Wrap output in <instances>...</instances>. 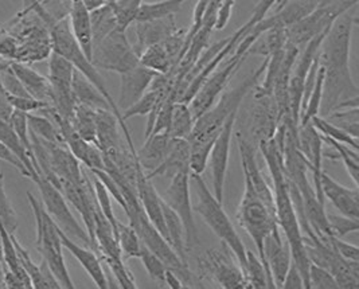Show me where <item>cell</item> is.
Masks as SVG:
<instances>
[{
	"instance_id": "obj_36",
	"label": "cell",
	"mask_w": 359,
	"mask_h": 289,
	"mask_svg": "<svg viewBox=\"0 0 359 289\" xmlns=\"http://www.w3.org/2000/svg\"><path fill=\"white\" fill-rule=\"evenodd\" d=\"M90 22H92L93 45H96L109 32H114V29H118L111 4H105L104 7L92 11Z\"/></svg>"
},
{
	"instance_id": "obj_5",
	"label": "cell",
	"mask_w": 359,
	"mask_h": 289,
	"mask_svg": "<svg viewBox=\"0 0 359 289\" xmlns=\"http://www.w3.org/2000/svg\"><path fill=\"white\" fill-rule=\"evenodd\" d=\"M27 199L33 210L36 224V240L35 246L41 253L42 258L49 264L51 272L57 277L62 288L74 289L76 285L72 281V277L66 268L64 257V245L60 237V229L50 217L43 203L38 201L33 194L27 191Z\"/></svg>"
},
{
	"instance_id": "obj_20",
	"label": "cell",
	"mask_w": 359,
	"mask_h": 289,
	"mask_svg": "<svg viewBox=\"0 0 359 289\" xmlns=\"http://www.w3.org/2000/svg\"><path fill=\"white\" fill-rule=\"evenodd\" d=\"M60 237H61L64 248L67 249L76 257V260L81 264L85 272L90 276V278L95 281V284L97 285L98 288H109V283H108V278H107L105 272L102 269L100 256H97L92 249H89V246L83 248V246H80L79 243H76V241H73L61 229H60Z\"/></svg>"
},
{
	"instance_id": "obj_35",
	"label": "cell",
	"mask_w": 359,
	"mask_h": 289,
	"mask_svg": "<svg viewBox=\"0 0 359 289\" xmlns=\"http://www.w3.org/2000/svg\"><path fill=\"white\" fill-rule=\"evenodd\" d=\"M96 111L95 108L77 104L74 108V116L72 120L73 129L83 140L96 145Z\"/></svg>"
},
{
	"instance_id": "obj_41",
	"label": "cell",
	"mask_w": 359,
	"mask_h": 289,
	"mask_svg": "<svg viewBox=\"0 0 359 289\" xmlns=\"http://www.w3.org/2000/svg\"><path fill=\"white\" fill-rule=\"evenodd\" d=\"M323 142L327 143L328 145H331L334 148V152H337L338 158L343 161V166L344 168L347 170L348 175L351 177L353 183L355 184V187H358L359 183V156L358 151H354L353 148L347 147V145L342 144V143H338L335 140H331V139H326L323 137Z\"/></svg>"
},
{
	"instance_id": "obj_54",
	"label": "cell",
	"mask_w": 359,
	"mask_h": 289,
	"mask_svg": "<svg viewBox=\"0 0 359 289\" xmlns=\"http://www.w3.org/2000/svg\"><path fill=\"white\" fill-rule=\"evenodd\" d=\"M0 161H6V163L11 164L13 167L17 168L18 171H19L23 177L32 179V175H30L29 170L26 168V166H25L22 161H19V158H18L17 155H15L7 145L3 144L1 142H0Z\"/></svg>"
},
{
	"instance_id": "obj_16",
	"label": "cell",
	"mask_w": 359,
	"mask_h": 289,
	"mask_svg": "<svg viewBox=\"0 0 359 289\" xmlns=\"http://www.w3.org/2000/svg\"><path fill=\"white\" fill-rule=\"evenodd\" d=\"M237 121V112H233L229 116L226 123L219 130L215 142L212 144V152L209 161L212 163V184H214V196L222 203L224 202V191L225 182L228 173L229 158H230V145L234 133V126Z\"/></svg>"
},
{
	"instance_id": "obj_59",
	"label": "cell",
	"mask_w": 359,
	"mask_h": 289,
	"mask_svg": "<svg viewBox=\"0 0 359 289\" xmlns=\"http://www.w3.org/2000/svg\"><path fill=\"white\" fill-rule=\"evenodd\" d=\"M0 288H6V285H4V271H3L1 262H0Z\"/></svg>"
},
{
	"instance_id": "obj_4",
	"label": "cell",
	"mask_w": 359,
	"mask_h": 289,
	"mask_svg": "<svg viewBox=\"0 0 359 289\" xmlns=\"http://www.w3.org/2000/svg\"><path fill=\"white\" fill-rule=\"evenodd\" d=\"M191 177L194 179L196 191L198 194V203L194 206V210L212 229V233L231 250L245 276L246 248L244 242L240 238L231 221L229 220L228 214L222 208V203L214 196V194L202 179V175L191 174Z\"/></svg>"
},
{
	"instance_id": "obj_31",
	"label": "cell",
	"mask_w": 359,
	"mask_h": 289,
	"mask_svg": "<svg viewBox=\"0 0 359 289\" xmlns=\"http://www.w3.org/2000/svg\"><path fill=\"white\" fill-rule=\"evenodd\" d=\"M139 64L155 72L156 74H170L175 69V64L167 48H164L163 42L144 48L139 55Z\"/></svg>"
},
{
	"instance_id": "obj_48",
	"label": "cell",
	"mask_w": 359,
	"mask_h": 289,
	"mask_svg": "<svg viewBox=\"0 0 359 289\" xmlns=\"http://www.w3.org/2000/svg\"><path fill=\"white\" fill-rule=\"evenodd\" d=\"M327 221L331 230V234L335 237L343 238L350 233L358 231L359 221L355 218L347 215H337V214H327Z\"/></svg>"
},
{
	"instance_id": "obj_8",
	"label": "cell",
	"mask_w": 359,
	"mask_h": 289,
	"mask_svg": "<svg viewBox=\"0 0 359 289\" xmlns=\"http://www.w3.org/2000/svg\"><path fill=\"white\" fill-rule=\"evenodd\" d=\"M244 194L237 208V220L259 250V258L262 262L264 241L268 234L278 226L276 214L265 206L246 177H244Z\"/></svg>"
},
{
	"instance_id": "obj_28",
	"label": "cell",
	"mask_w": 359,
	"mask_h": 289,
	"mask_svg": "<svg viewBox=\"0 0 359 289\" xmlns=\"http://www.w3.org/2000/svg\"><path fill=\"white\" fill-rule=\"evenodd\" d=\"M8 64L30 96L50 104V83L48 79L41 76L29 65L17 61H8Z\"/></svg>"
},
{
	"instance_id": "obj_38",
	"label": "cell",
	"mask_w": 359,
	"mask_h": 289,
	"mask_svg": "<svg viewBox=\"0 0 359 289\" xmlns=\"http://www.w3.org/2000/svg\"><path fill=\"white\" fill-rule=\"evenodd\" d=\"M311 124L323 137L347 145V147L353 148L354 151H359L358 139L348 135L346 130H343L339 127L334 126L331 121L327 120L326 117L316 116L311 120Z\"/></svg>"
},
{
	"instance_id": "obj_18",
	"label": "cell",
	"mask_w": 359,
	"mask_h": 289,
	"mask_svg": "<svg viewBox=\"0 0 359 289\" xmlns=\"http://www.w3.org/2000/svg\"><path fill=\"white\" fill-rule=\"evenodd\" d=\"M151 180L152 179H148L146 171L139 164L137 173H136V190H137L139 201L143 206V210L146 211L149 221L152 222V225L155 226L158 231L167 240L163 209H162V196L158 194Z\"/></svg>"
},
{
	"instance_id": "obj_51",
	"label": "cell",
	"mask_w": 359,
	"mask_h": 289,
	"mask_svg": "<svg viewBox=\"0 0 359 289\" xmlns=\"http://www.w3.org/2000/svg\"><path fill=\"white\" fill-rule=\"evenodd\" d=\"M19 43L13 35L0 34V58L6 61H17Z\"/></svg>"
},
{
	"instance_id": "obj_7",
	"label": "cell",
	"mask_w": 359,
	"mask_h": 289,
	"mask_svg": "<svg viewBox=\"0 0 359 289\" xmlns=\"http://www.w3.org/2000/svg\"><path fill=\"white\" fill-rule=\"evenodd\" d=\"M253 46V42L248 38H244L236 50L228 57V61L225 66L217 72H212V74L206 79V81L201 85L196 96L189 102V108L193 113L194 119H198L201 114L209 111L214 105L215 100L221 96V93L225 90L229 81L238 72V69L245 62L246 58L250 55V48Z\"/></svg>"
},
{
	"instance_id": "obj_17",
	"label": "cell",
	"mask_w": 359,
	"mask_h": 289,
	"mask_svg": "<svg viewBox=\"0 0 359 289\" xmlns=\"http://www.w3.org/2000/svg\"><path fill=\"white\" fill-rule=\"evenodd\" d=\"M155 76H156L155 72L149 70L140 64L135 66L131 70L120 74L121 88H120L118 101L116 104L121 111V114L123 111L128 109L147 92Z\"/></svg>"
},
{
	"instance_id": "obj_15",
	"label": "cell",
	"mask_w": 359,
	"mask_h": 289,
	"mask_svg": "<svg viewBox=\"0 0 359 289\" xmlns=\"http://www.w3.org/2000/svg\"><path fill=\"white\" fill-rule=\"evenodd\" d=\"M292 262L291 249L280 233V227H275L264 241L262 265L268 274L269 288H281L284 277Z\"/></svg>"
},
{
	"instance_id": "obj_30",
	"label": "cell",
	"mask_w": 359,
	"mask_h": 289,
	"mask_svg": "<svg viewBox=\"0 0 359 289\" xmlns=\"http://www.w3.org/2000/svg\"><path fill=\"white\" fill-rule=\"evenodd\" d=\"M73 96L76 104L95 109H111L108 101L98 92L96 86L76 70L73 77Z\"/></svg>"
},
{
	"instance_id": "obj_19",
	"label": "cell",
	"mask_w": 359,
	"mask_h": 289,
	"mask_svg": "<svg viewBox=\"0 0 359 289\" xmlns=\"http://www.w3.org/2000/svg\"><path fill=\"white\" fill-rule=\"evenodd\" d=\"M320 186L323 196L327 198L341 214L359 220L358 187L348 189L338 183L325 171L320 175Z\"/></svg>"
},
{
	"instance_id": "obj_12",
	"label": "cell",
	"mask_w": 359,
	"mask_h": 289,
	"mask_svg": "<svg viewBox=\"0 0 359 289\" xmlns=\"http://www.w3.org/2000/svg\"><path fill=\"white\" fill-rule=\"evenodd\" d=\"M198 265L202 277L215 281L222 288H249L237 258L224 243L221 249H208L198 258Z\"/></svg>"
},
{
	"instance_id": "obj_6",
	"label": "cell",
	"mask_w": 359,
	"mask_h": 289,
	"mask_svg": "<svg viewBox=\"0 0 359 289\" xmlns=\"http://www.w3.org/2000/svg\"><path fill=\"white\" fill-rule=\"evenodd\" d=\"M357 4L358 0H319L311 14L285 27L287 43L297 48L306 46L311 39L326 32L335 19L351 11Z\"/></svg>"
},
{
	"instance_id": "obj_27",
	"label": "cell",
	"mask_w": 359,
	"mask_h": 289,
	"mask_svg": "<svg viewBox=\"0 0 359 289\" xmlns=\"http://www.w3.org/2000/svg\"><path fill=\"white\" fill-rule=\"evenodd\" d=\"M118 129H120L118 119L111 109L96 111V132H97L96 145L102 154L121 147Z\"/></svg>"
},
{
	"instance_id": "obj_10",
	"label": "cell",
	"mask_w": 359,
	"mask_h": 289,
	"mask_svg": "<svg viewBox=\"0 0 359 289\" xmlns=\"http://www.w3.org/2000/svg\"><path fill=\"white\" fill-rule=\"evenodd\" d=\"M33 182L41 193L45 209L49 213L50 217L54 220V222L58 225V227L70 238L74 237L76 240L81 241L86 246L93 249L88 231L79 224L72 210L69 209L65 195L62 191L42 175H38Z\"/></svg>"
},
{
	"instance_id": "obj_40",
	"label": "cell",
	"mask_w": 359,
	"mask_h": 289,
	"mask_svg": "<svg viewBox=\"0 0 359 289\" xmlns=\"http://www.w3.org/2000/svg\"><path fill=\"white\" fill-rule=\"evenodd\" d=\"M280 0H260L257 6L253 8L252 16L246 22L243 27H240L237 32L230 36V43H233V48H237V45L243 41L248 32H250L257 23H260L264 18H266L271 10H275L278 7Z\"/></svg>"
},
{
	"instance_id": "obj_11",
	"label": "cell",
	"mask_w": 359,
	"mask_h": 289,
	"mask_svg": "<svg viewBox=\"0 0 359 289\" xmlns=\"http://www.w3.org/2000/svg\"><path fill=\"white\" fill-rule=\"evenodd\" d=\"M76 69L65 57L53 51L49 57L50 104L62 117L70 121L74 116L76 100L73 96V77Z\"/></svg>"
},
{
	"instance_id": "obj_13",
	"label": "cell",
	"mask_w": 359,
	"mask_h": 289,
	"mask_svg": "<svg viewBox=\"0 0 359 289\" xmlns=\"http://www.w3.org/2000/svg\"><path fill=\"white\" fill-rule=\"evenodd\" d=\"M191 173H180L171 177V183L164 194V202L174 210L184 227L186 249L193 250L199 245V237L194 221V211L190 195Z\"/></svg>"
},
{
	"instance_id": "obj_9",
	"label": "cell",
	"mask_w": 359,
	"mask_h": 289,
	"mask_svg": "<svg viewBox=\"0 0 359 289\" xmlns=\"http://www.w3.org/2000/svg\"><path fill=\"white\" fill-rule=\"evenodd\" d=\"M92 64L100 69L123 74L139 65V54L130 43L126 32L114 29L93 45Z\"/></svg>"
},
{
	"instance_id": "obj_62",
	"label": "cell",
	"mask_w": 359,
	"mask_h": 289,
	"mask_svg": "<svg viewBox=\"0 0 359 289\" xmlns=\"http://www.w3.org/2000/svg\"><path fill=\"white\" fill-rule=\"evenodd\" d=\"M1 64H3V60H1V58H0V66H1Z\"/></svg>"
},
{
	"instance_id": "obj_29",
	"label": "cell",
	"mask_w": 359,
	"mask_h": 289,
	"mask_svg": "<svg viewBox=\"0 0 359 289\" xmlns=\"http://www.w3.org/2000/svg\"><path fill=\"white\" fill-rule=\"evenodd\" d=\"M162 209H163L164 224H165V231H167V242L178 255V257L184 264L189 265L183 224L178 214L164 202L163 198H162Z\"/></svg>"
},
{
	"instance_id": "obj_24",
	"label": "cell",
	"mask_w": 359,
	"mask_h": 289,
	"mask_svg": "<svg viewBox=\"0 0 359 289\" xmlns=\"http://www.w3.org/2000/svg\"><path fill=\"white\" fill-rule=\"evenodd\" d=\"M172 143V137L168 132L152 133L146 137V143L136 152V159L142 168L147 173L156 170L163 163Z\"/></svg>"
},
{
	"instance_id": "obj_2",
	"label": "cell",
	"mask_w": 359,
	"mask_h": 289,
	"mask_svg": "<svg viewBox=\"0 0 359 289\" xmlns=\"http://www.w3.org/2000/svg\"><path fill=\"white\" fill-rule=\"evenodd\" d=\"M266 65H268V58H265L264 62L260 65V67H257L238 86L230 90L225 89L221 93V96L218 97V101L214 102L212 108L196 119L191 135L187 139L191 148V152H190L191 174L202 175L205 173L215 137L218 136L219 130L226 123L229 116L233 112H238V108L244 101L246 95L252 89H255L256 85H259V81L262 80L264 76Z\"/></svg>"
},
{
	"instance_id": "obj_46",
	"label": "cell",
	"mask_w": 359,
	"mask_h": 289,
	"mask_svg": "<svg viewBox=\"0 0 359 289\" xmlns=\"http://www.w3.org/2000/svg\"><path fill=\"white\" fill-rule=\"evenodd\" d=\"M139 258L142 260V262H143L147 274L151 276V278L154 281L159 283L161 285H164L167 265L159 258V256H156L151 249H148L143 242H142Z\"/></svg>"
},
{
	"instance_id": "obj_50",
	"label": "cell",
	"mask_w": 359,
	"mask_h": 289,
	"mask_svg": "<svg viewBox=\"0 0 359 289\" xmlns=\"http://www.w3.org/2000/svg\"><path fill=\"white\" fill-rule=\"evenodd\" d=\"M7 97H8V101H10L11 107L14 108V111L27 113V114L36 112V111H42L46 107L51 105L46 101H41V100H36V98L32 96H11V95H7Z\"/></svg>"
},
{
	"instance_id": "obj_23",
	"label": "cell",
	"mask_w": 359,
	"mask_h": 289,
	"mask_svg": "<svg viewBox=\"0 0 359 289\" xmlns=\"http://www.w3.org/2000/svg\"><path fill=\"white\" fill-rule=\"evenodd\" d=\"M13 236V241L15 245V249L18 252V257L23 267V269L26 271V274H29L32 283H33V288L35 289H61V284L57 280V277L51 272L49 264L42 258V262L39 265H36L33 261V258L30 256V252L20 245V242L18 241L17 236Z\"/></svg>"
},
{
	"instance_id": "obj_39",
	"label": "cell",
	"mask_w": 359,
	"mask_h": 289,
	"mask_svg": "<svg viewBox=\"0 0 359 289\" xmlns=\"http://www.w3.org/2000/svg\"><path fill=\"white\" fill-rule=\"evenodd\" d=\"M323 85H325V67L319 62V69H318L315 85H313V89L311 92L310 98H309L304 109L302 111V114H300L299 126H304V124L310 123L313 117L319 116L322 98H323Z\"/></svg>"
},
{
	"instance_id": "obj_25",
	"label": "cell",
	"mask_w": 359,
	"mask_h": 289,
	"mask_svg": "<svg viewBox=\"0 0 359 289\" xmlns=\"http://www.w3.org/2000/svg\"><path fill=\"white\" fill-rule=\"evenodd\" d=\"M178 30L175 15L167 16L159 20L136 23V35H137V45L135 50L140 55L144 48L163 42L165 38L172 35Z\"/></svg>"
},
{
	"instance_id": "obj_47",
	"label": "cell",
	"mask_w": 359,
	"mask_h": 289,
	"mask_svg": "<svg viewBox=\"0 0 359 289\" xmlns=\"http://www.w3.org/2000/svg\"><path fill=\"white\" fill-rule=\"evenodd\" d=\"M0 224L4 226V229L15 234L18 229V217L15 211L11 206V202L4 191V184H3V175L0 174Z\"/></svg>"
},
{
	"instance_id": "obj_45",
	"label": "cell",
	"mask_w": 359,
	"mask_h": 289,
	"mask_svg": "<svg viewBox=\"0 0 359 289\" xmlns=\"http://www.w3.org/2000/svg\"><path fill=\"white\" fill-rule=\"evenodd\" d=\"M358 107L347 108V109H338L326 116L327 120L331 121L334 126L346 130L348 135L358 139Z\"/></svg>"
},
{
	"instance_id": "obj_52",
	"label": "cell",
	"mask_w": 359,
	"mask_h": 289,
	"mask_svg": "<svg viewBox=\"0 0 359 289\" xmlns=\"http://www.w3.org/2000/svg\"><path fill=\"white\" fill-rule=\"evenodd\" d=\"M331 241L341 257L344 260L359 261V248L357 245H351V243L344 241L343 238L335 237V236H331Z\"/></svg>"
},
{
	"instance_id": "obj_55",
	"label": "cell",
	"mask_w": 359,
	"mask_h": 289,
	"mask_svg": "<svg viewBox=\"0 0 359 289\" xmlns=\"http://www.w3.org/2000/svg\"><path fill=\"white\" fill-rule=\"evenodd\" d=\"M281 288L284 289H302L304 288V283L302 278V274L299 272V269L296 268L294 262H291L290 269L284 277V281L281 284Z\"/></svg>"
},
{
	"instance_id": "obj_57",
	"label": "cell",
	"mask_w": 359,
	"mask_h": 289,
	"mask_svg": "<svg viewBox=\"0 0 359 289\" xmlns=\"http://www.w3.org/2000/svg\"><path fill=\"white\" fill-rule=\"evenodd\" d=\"M164 284H165L167 287H170V288L172 289L184 288V284L182 283V280H180V276L175 274L174 271L168 269V268H167V271H165V278H164Z\"/></svg>"
},
{
	"instance_id": "obj_44",
	"label": "cell",
	"mask_w": 359,
	"mask_h": 289,
	"mask_svg": "<svg viewBox=\"0 0 359 289\" xmlns=\"http://www.w3.org/2000/svg\"><path fill=\"white\" fill-rule=\"evenodd\" d=\"M117 241L126 257L139 258L142 241L131 225H124L118 221L117 224Z\"/></svg>"
},
{
	"instance_id": "obj_21",
	"label": "cell",
	"mask_w": 359,
	"mask_h": 289,
	"mask_svg": "<svg viewBox=\"0 0 359 289\" xmlns=\"http://www.w3.org/2000/svg\"><path fill=\"white\" fill-rule=\"evenodd\" d=\"M190 152H191V148H190L187 139H174L172 137L171 148H170L163 163L156 170L147 173L146 175L148 179L158 177L171 179L180 173H191L190 171Z\"/></svg>"
},
{
	"instance_id": "obj_58",
	"label": "cell",
	"mask_w": 359,
	"mask_h": 289,
	"mask_svg": "<svg viewBox=\"0 0 359 289\" xmlns=\"http://www.w3.org/2000/svg\"><path fill=\"white\" fill-rule=\"evenodd\" d=\"M83 3H85V6H86V8L92 13V11H95V10H97V8H101V7H104L105 4H108V1L107 0H82Z\"/></svg>"
},
{
	"instance_id": "obj_26",
	"label": "cell",
	"mask_w": 359,
	"mask_h": 289,
	"mask_svg": "<svg viewBox=\"0 0 359 289\" xmlns=\"http://www.w3.org/2000/svg\"><path fill=\"white\" fill-rule=\"evenodd\" d=\"M319 0H290L280 11L273 13L272 15L266 16L265 25L268 30L273 27H288L303 19L304 16L311 14L318 6Z\"/></svg>"
},
{
	"instance_id": "obj_22",
	"label": "cell",
	"mask_w": 359,
	"mask_h": 289,
	"mask_svg": "<svg viewBox=\"0 0 359 289\" xmlns=\"http://www.w3.org/2000/svg\"><path fill=\"white\" fill-rule=\"evenodd\" d=\"M69 22L74 38L81 46L86 57L92 61L93 39H92V22L90 11L86 8L82 0H69Z\"/></svg>"
},
{
	"instance_id": "obj_37",
	"label": "cell",
	"mask_w": 359,
	"mask_h": 289,
	"mask_svg": "<svg viewBox=\"0 0 359 289\" xmlns=\"http://www.w3.org/2000/svg\"><path fill=\"white\" fill-rule=\"evenodd\" d=\"M27 117H29L30 132L35 136L53 144L66 145L61 130L46 116L42 117V116H35L29 113Z\"/></svg>"
},
{
	"instance_id": "obj_61",
	"label": "cell",
	"mask_w": 359,
	"mask_h": 289,
	"mask_svg": "<svg viewBox=\"0 0 359 289\" xmlns=\"http://www.w3.org/2000/svg\"><path fill=\"white\" fill-rule=\"evenodd\" d=\"M107 1H108V4H111V3H114L116 0H107Z\"/></svg>"
},
{
	"instance_id": "obj_43",
	"label": "cell",
	"mask_w": 359,
	"mask_h": 289,
	"mask_svg": "<svg viewBox=\"0 0 359 289\" xmlns=\"http://www.w3.org/2000/svg\"><path fill=\"white\" fill-rule=\"evenodd\" d=\"M245 280L249 288H269L268 274L262 260L250 250H246Z\"/></svg>"
},
{
	"instance_id": "obj_49",
	"label": "cell",
	"mask_w": 359,
	"mask_h": 289,
	"mask_svg": "<svg viewBox=\"0 0 359 289\" xmlns=\"http://www.w3.org/2000/svg\"><path fill=\"white\" fill-rule=\"evenodd\" d=\"M309 276H310L311 289H339L334 276L330 274V271L316 264L311 262Z\"/></svg>"
},
{
	"instance_id": "obj_53",
	"label": "cell",
	"mask_w": 359,
	"mask_h": 289,
	"mask_svg": "<svg viewBox=\"0 0 359 289\" xmlns=\"http://www.w3.org/2000/svg\"><path fill=\"white\" fill-rule=\"evenodd\" d=\"M217 1H218V14H217L215 30H222L228 26L237 0H217Z\"/></svg>"
},
{
	"instance_id": "obj_3",
	"label": "cell",
	"mask_w": 359,
	"mask_h": 289,
	"mask_svg": "<svg viewBox=\"0 0 359 289\" xmlns=\"http://www.w3.org/2000/svg\"><path fill=\"white\" fill-rule=\"evenodd\" d=\"M50 35H51V41H53V51L58 53L60 55L65 57L69 62L74 66V69L81 73L85 79L90 81L98 92L104 96V98L108 101L111 111L116 114V117L118 119L120 123V129L124 133L127 147L130 148L132 154L136 155V149L132 142L131 133L128 130V127L126 124V121L123 120V114L121 111L118 109L114 97L111 96L105 82L102 80V77L98 73L97 67L92 64V61L86 57V54L83 53L81 46L79 45L77 39L74 38L72 27H70V22H69V16H61L57 18L49 27Z\"/></svg>"
},
{
	"instance_id": "obj_33",
	"label": "cell",
	"mask_w": 359,
	"mask_h": 289,
	"mask_svg": "<svg viewBox=\"0 0 359 289\" xmlns=\"http://www.w3.org/2000/svg\"><path fill=\"white\" fill-rule=\"evenodd\" d=\"M187 0H163V1H155V3H143L137 16L136 23H144L159 20L167 16L175 15L182 10V6Z\"/></svg>"
},
{
	"instance_id": "obj_14",
	"label": "cell",
	"mask_w": 359,
	"mask_h": 289,
	"mask_svg": "<svg viewBox=\"0 0 359 289\" xmlns=\"http://www.w3.org/2000/svg\"><path fill=\"white\" fill-rule=\"evenodd\" d=\"M327 32L315 36L304 46L303 51L299 53V55L294 61L292 72H291L290 83H288V102H290V114L292 117V121L297 127H299L300 113H302V96H303L304 81L309 74L312 61L315 60V57L319 53V48H320V45L323 42V38Z\"/></svg>"
},
{
	"instance_id": "obj_1",
	"label": "cell",
	"mask_w": 359,
	"mask_h": 289,
	"mask_svg": "<svg viewBox=\"0 0 359 289\" xmlns=\"http://www.w3.org/2000/svg\"><path fill=\"white\" fill-rule=\"evenodd\" d=\"M357 16L350 11L335 19L319 48V62L325 67L322 117L338 109L358 107V86L350 70L351 35Z\"/></svg>"
},
{
	"instance_id": "obj_32",
	"label": "cell",
	"mask_w": 359,
	"mask_h": 289,
	"mask_svg": "<svg viewBox=\"0 0 359 289\" xmlns=\"http://www.w3.org/2000/svg\"><path fill=\"white\" fill-rule=\"evenodd\" d=\"M0 142L3 144L7 145L17 155L19 161L26 166V168L29 170V173L32 175V180L39 175L38 171H36L33 156L30 155V152L26 149V147L20 142L17 132L11 127V124L8 121H4V120H0Z\"/></svg>"
},
{
	"instance_id": "obj_60",
	"label": "cell",
	"mask_w": 359,
	"mask_h": 289,
	"mask_svg": "<svg viewBox=\"0 0 359 289\" xmlns=\"http://www.w3.org/2000/svg\"><path fill=\"white\" fill-rule=\"evenodd\" d=\"M0 262H1V241H0Z\"/></svg>"
},
{
	"instance_id": "obj_34",
	"label": "cell",
	"mask_w": 359,
	"mask_h": 289,
	"mask_svg": "<svg viewBox=\"0 0 359 289\" xmlns=\"http://www.w3.org/2000/svg\"><path fill=\"white\" fill-rule=\"evenodd\" d=\"M194 124L196 119L189 108V104L183 101H175L168 135L174 139H189L194 128Z\"/></svg>"
},
{
	"instance_id": "obj_42",
	"label": "cell",
	"mask_w": 359,
	"mask_h": 289,
	"mask_svg": "<svg viewBox=\"0 0 359 289\" xmlns=\"http://www.w3.org/2000/svg\"><path fill=\"white\" fill-rule=\"evenodd\" d=\"M142 4H143V0H116L114 3H111L114 18H116V23L120 30L127 32V29L136 20V16Z\"/></svg>"
},
{
	"instance_id": "obj_56",
	"label": "cell",
	"mask_w": 359,
	"mask_h": 289,
	"mask_svg": "<svg viewBox=\"0 0 359 289\" xmlns=\"http://www.w3.org/2000/svg\"><path fill=\"white\" fill-rule=\"evenodd\" d=\"M13 112H14V108L11 107L7 93H6V90L1 85V81H0V120L10 121Z\"/></svg>"
}]
</instances>
